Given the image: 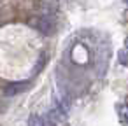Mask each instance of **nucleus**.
Wrapping results in <instances>:
<instances>
[{"instance_id":"obj_3","label":"nucleus","mask_w":128,"mask_h":126,"mask_svg":"<svg viewBox=\"0 0 128 126\" xmlns=\"http://www.w3.org/2000/svg\"><path fill=\"white\" fill-rule=\"evenodd\" d=\"M56 9H58V2H56V0H42V2H40V12L44 16H48V18L53 12H56Z\"/></svg>"},{"instance_id":"obj_5","label":"nucleus","mask_w":128,"mask_h":126,"mask_svg":"<svg viewBox=\"0 0 128 126\" xmlns=\"http://www.w3.org/2000/svg\"><path fill=\"white\" fill-rule=\"evenodd\" d=\"M28 126H46V124H44V121H42L39 116H30Z\"/></svg>"},{"instance_id":"obj_1","label":"nucleus","mask_w":128,"mask_h":126,"mask_svg":"<svg viewBox=\"0 0 128 126\" xmlns=\"http://www.w3.org/2000/svg\"><path fill=\"white\" fill-rule=\"evenodd\" d=\"M28 88V82L23 81V82H12V84H7L4 88V95L7 96H16V95H21L25 89Z\"/></svg>"},{"instance_id":"obj_2","label":"nucleus","mask_w":128,"mask_h":126,"mask_svg":"<svg viewBox=\"0 0 128 126\" xmlns=\"http://www.w3.org/2000/svg\"><path fill=\"white\" fill-rule=\"evenodd\" d=\"M37 28L40 30V33H44V35H51V33L54 32V23H53L51 18L42 16V18L39 19V23H37Z\"/></svg>"},{"instance_id":"obj_4","label":"nucleus","mask_w":128,"mask_h":126,"mask_svg":"<svg viewBox=\"0 0 128 126\" xmlns=\"http://www.w3.org/2000/svg\"><path fill=\"white\" fill-rule=\"evenodd\" d=\"M118 116H119L121 124H128V103L118 105Z\"/></svg>"},{"instance_id":"obj_6","label":"nucleus","mask_w":128,"mask_h":126,"mask_svg":"<svg viewBox=\"0 0 128 126\" xmlns=\"http://www.w3.org/2000/svg\"><path fill=\"white\" fill-rule=\"evenodd\" d=\"M124 47H126V49H128V39H126V40H124Z\"/></svg>"}]
</instances>
